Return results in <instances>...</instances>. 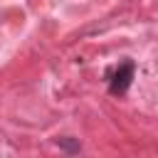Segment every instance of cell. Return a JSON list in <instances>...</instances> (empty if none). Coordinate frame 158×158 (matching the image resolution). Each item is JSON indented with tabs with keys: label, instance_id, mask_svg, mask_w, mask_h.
<instances>
[{
	"label": "cell",
	"instance_id": "obj_2",
	"mask_svg": "<svg viewBox=\"0 0 158 158\" xmlns=\"http://www.w3.org/2000/svg\"><path fill=\"white\" fill-rule=\"evenodd\" d=\"M57 146H62V148H64V151H72V153H74V151H79V148H81V146H79V143H77V141H69V138H57Z\"/></svg>",
	"mask_w": 158,
	"mask_h": 158
},
{
	"label": "cell",
	"instance_id": "obj_1",
	"mask_svg": "<svg viewBox=\"0 0 158 158\" xmlns=\"http://www.w3.org/2000/svg\"><path fill=\"white\" fill-rule=\"evenodd\" d=\"M131 79H133V64L126 62V64H121V67L114 72V79H111V86H109L111 94H123V91L128 89Z\"/></svg>",
	"mask_w": 158,
	"mask_h": 158
}]
</instances>
